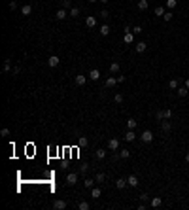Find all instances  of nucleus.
<instances>
[{
  "label": "nucleus",
  "mask_w": 189,
  "mask_h": 210,
  "mask_svg": "<svg viewBox=\"0 0 189 210\" xmlns=\"http://www.w3.org/2000/svg\"><path fill=\"white\" fill-rule=\"evenodd\" d=\"M100 15H102V19H108V17H110V13H108L106 10H102V11H100Z\"/></svg>",
  "instance_id": "nucleus-44"
},
{
  "label": "nucleus",
  "mask_w": 189,
  "mask_h": 210,
  "mask_svg": "<svg viewBox=\"0 0 189 210\" xmlns=\"http://www.w3.org/2000/svg\"><path fill=\"white\" fill-rule=\"evenodd\" d=\"M0 135H2V136H10V129H2V131H0Z\"/></svg>",
  "instance_id": "nucleus-42"
},
{
  "label": "nucleus",
  "mask_w": 189,
  "mask_h": 210,
  "mask_svg": "<svg viewBox=\"0 0 189 210\" xmlns=\"http://www.w3.org/2000/svg\"><path fill=\"white\" fill-rule=\"evenodd\" d=\"M95 157H96V159H104V157H106V152H104L102 148H98V150L95 152Z\"/></svg>",
  "instance_id": "nucleus-23"
},
{
  "label": "nucleus",
  "mask_w": 189,
  "mask_h": 210,
  "mask_svg": "<svg viewBox=\"0 0 189 210\" xmlns=\"http://www.w3.org/2000/svg\"><path fill=\"white\" fill-rule=\"evenodd\" d=\"M115 185H117V189H123L125 185H129L127 184V178H117V180H115Z\"/></svg>",
  "instance_id": "nucleus-15"
},
{
  "label": "nucleus",
  "mask_w": 189,
  "mask_h": 210,
  "mask_svg": "<svg viewBox=\"0 0 189 210\" xmlns=\"http://www.w3.org/2000/svg\"><path fill=\"white\" fill-rule=\"evenodd\" d=\"M138 199H140V201H142V203H146V201H148V193H142V195H140V197H138Z\"/></svg>",
  "instance_id": "nucleus-43"
},
{
  "label": "nucleus",
  "mask_w": 189,
  "mask_h": 210,
  "mask_svg": "<svg viewBox=\"0 0 189 210\" xmlns=\"http://www.w3.org/2000/svg\"><path fill=\"white\" fill-rule=\"evenodd\" d=\"M110 72H112V74L119 72V63H112V64H110Z\"/></svg>",
  "instance_id": "nucleus-32"
},
{
  "label": "nucleus",
  "mask_w": 189,
  "mask_h": 210,
  "mask_svg": "<svg viewBox=\"0 0 189 210\" xmlns=\"http://www.w3.org/2000/svg\"><path fill=\"white\" fill-rule=\"evenodd\" d=\"M161 204H163V199H161V197H153V199H151V206L153 208H159Z\"/></svg>",
  "instance_id": "nucleus-16"
},
{
  "label": "nucleus",
  "mask_w": 189,
  "mask_h": 210,
  "mask_svg": "<svg viewBox=\"0 0 189 210\" xmlns=\"http://www.w3.org/2000/svg\"><path fill=\"white\" fill-rule=\"evenodd\" d=\"M140 140H142L144 144H150V142H153V132H151V131H148V129H146V131H144L142 135H140Z\"/></svg>",
  "instance_id": "nucleus-1"
},
{
  "label": "nucleus",
  "mask_w": 189,
  "mask_h": 210,
  "mask_svg": "<svg viewBox=\"0 0 189 210\" xmlns=\"http://www.w3.org/2000/svg\"><path fill=\"white\" fill-rule=\"evenodd\" d=\"M108 148H110L112 152H115L119 148V140L117 138H110V140H108Z\"/></svg>",
  "instance_id": "nucleus-7"
},
{
  "label": "nucleus",
  "mask_w": 189,
  "mask_h": 210,
  "mask_svg": "<svg viewBox=\"0 0 189 210\" xmlns=\"http://www.w3.org/2000/svg\"><path fill=\"white\" fill-rule=\"evenodd\" d=\"M134 49L138 51V53H144V51L148 49V44H146V42H136V44H134Z\"/></svg>",
  "instance_id": "nucleus-8"
},
{
  "label": "nucleus",
  "mask_w": 189,
  "mask_h": 210,
  "mask_svg": "<svg viewBox=\"0 0 189 210\" xmlns=\"http://www.w3.org/2000/svg\"><path fill=\"white\" fill-rule=\"evenodd\" d=\"M136 125H138V121L136 119H127V129H136Z\"/></svg>",
  "instance_id": "nucleus-24"
},
{
  "label": "nucleus",
  "mask_w": 189,
  "mask_h": 210,
  "mask_svg": "<svg viewBox=\"0 0 189 210\" xmlns=\"http://www.w3.org/2000/svg\"><path fill=\"white\" fill-rule=\"evenodd\" d=\"M123 42H125V44H132V42H134V32H125V36H123Z\"/></svg>",
  "instance_id": "nucleus-11"
},
{
  "label": "nucleus",
  "mask_w": 189,
  "mask_h": 210,
  "mask_svg": "<svg viewBox=\"0 0 189 210\" xmlns=\"http://www.w3.org/2000/svg\"><path fill=\"white\" fill-rule=\"evenodd\" d=\"M136 138H138V136H136L134 129H129V131L125 132V142H134Z\"/></svg>",
  "instance_id": "nucleus-3"
},
{
  "label": "nucleus",
  "mask_w": 189,
  "mask_h": 210,
  "mask_svg": "<svg viewBox=\"0 0 189 210\" xmlns=\"http://www.w3.org/2000/svg\"><path fill=\"white\" fill-rule=\"evenodd\" d=\"M78 146H79V148H85V146H89V140H87L85 136H79V138H78Z\"/></svg>",
  "instance_id": "nucleus-19"
},
{
  "label": "nucleus",
  "mask_w": 189,
  "mask_h": 210,
  "mask_svg": "<svg viewBox=\"0 0 189 210\" xmlns=\"http://www.w3.org/2000/svg\"><path fill=\"white\" fill-rule=\"evenodd\" d=\"M114 100H115V104H121V102H123V95H121V93H115Z\"/></svg>",
  "instance_id": "nucleus-34"
},
{
  "label": "nucleus",
  "mask_w": 189,
  "mask_h": 210,
  "mask_svg": "<svg viewBox=\"0 0 189 210\" xmlns=\"http://www.w3.org/2000/svg\"><path fill=\"white\" fill-rule=\"evenodd\" d=\"M59 63H61V59L57 57V55H51L49 59H47V64H49L51 68H55V66H59Z\"/></svg>",
  "instance_id": "nucleus-4"
},
{
  "label": "nucleus",
  "mask_w": 189,
  "mask_h": 210,
  "mask_svg": "<svg viewBox=\"0 0 189 210\" xmlns=\"http://www.w3.org/2000/svg\"><path fill=\"white\" fill-rule=\"evenodd\" d=\"M138 10H148V0H138Z\"/></svg>",
  "instance_id": "nucleus-30"
},
{
  "label": "nucleus",
  "mask_w": 189,
  "mask_h": 210,
  "mask_svg": "<svg viewBox=\"0 0 189 210\" xmlns=\"http://www.w3.org/2000/svg\"><path fill=\"white\" fill-rule=\"evenodd\" d=\"M66 15H68V13H66V10H64V8H61V10H57V15H55V17H57L59 21H63Z\"/></svg>",
  "instance_id": "nucleus-17"
},
{
  "label": "nucleus",
  "mask_w": 189,
  "mask_h": 210,
  "mask_svg": "<svg viewBox=\"0 0 189 210\" xmlns=\"http://www.w3.org/2000/svg\"><path fill=\"white\" fill-rule=\"evenodd\" d=\"M172 118V110H161V112H157V119L159 121H163V119H170Z\"/></svg>",
  "instance_id": "nucleus-2"
},
{
  "label": "nucleus",
  "mask_w": 189,
  "mask_h": 210,
  "mask_svg": "<svg viewBox=\"0 0 189 210\" xmlns=\"http://www.w3.org/2000/svg\"><path fill=\"white\" fill-rule=\"evenodd\" d=\"M95 182H96V180H93V178H85V182H83V184H85V189L95 187Z\"/></svg>",
  "instance_id": "nucleus-21"
},
{
  "label": "nucleus",
  "mask_w": 189,
  "mask_h": 210,
  "mask_svg": "<svg viewBox=\"0 0 189 210\" xmlns=\"http://www.w3.org/2000/svg\"><path fill=\"white\" fill-rule=\"evenodd\" d=\"M85 25H87V29H95V27H96V19L93 17V15H87Z\"/></svg>",
  "instance_id": "nucleus-6"
},
{
  "label": "nucleus",
  "mask_w": 189,
  "mask_h": 210,
  "mask_svg": "<svg viewBox=\"0 0 189 210\" xmlns=\"http://www.w3.org/2000/svg\"><path fill=\"white\" fill-rule=\"evenodd\" d=\"M53 208H55V210H64V208H66V201L57 199V201L53 203Z\"/></svg>",
  "instance_id": "nucleus-5"
},
{
  "label": "nucleus",
  "mask_w": 189,
  "mask_h": 210,
  "mask_svg": "<svg viewBox=\"0 0 189 210\" xmlns=\"http://www.w3.org/2000/svg\"><path fill=\"white\" fill-rule=\"evenodd\" d=\"M95 180H96V182H98V184H102V182H104V180H106V176H104V174H102V172H98V174H96V176H95Z\"/></svg>",
  "instance_id": "nucleus-36"
},
{
  "label": "nucleus",
  "mask_w": 189,
  "mask_h": 210,
  "mask_svg": "<svg viewBox=\"0 0 189 210\" xmlns=\"http://www.w3.org/2000/svg\"><path fill=\"white\" fill-rule=\"evenodd\" d=\"M70 15H72V17H78V15H79V8H70Z\"/></svg>",
  "instance_id": "nucleus-35"
},
{
  "label": "nucleus",
  "mask_w": 189,
  "mask_h": 210,
  "mask_svg": "<svg viewBox=\"0 0 189 210\" xmlns=\"http://www.w3.org/2000/svg\"><path fill=\"white\" fill-rule=\"evenodd\" d=\"M187 93H189V89L185 85L183 87H178V97H187Z\"/></svg>",
  "instance_id": "nucleus-25"
},
{
  "label": "nucleus",
  "mask_w": 189,
  "mask_h": 210,
  "mask_svg": "<svg viewBox=\"0 0 189 210\" xmlns=\"http://www.w3.org/2000/svg\"><path fill=\"white\" fill-rule=\"evenodd\" d=\"M63 8H64V10H66V8H68V10H70V8H72L70 0H63Z\"/></svg>",
  "instance_id": "nucleus-41"
},
{
  "label": "nucleus",
  "mask_w": 189,
  "mask_h": 210,
  "mask_svg": "<svg viewBox=\"0 0 189 210\" xmlns=\"http://www.w3.org/2000/svg\"><path fill=\"white\" fill-rule=\"evenodd\" d=\"M89 2H96V0H89Z\"/></svg>",
  "instance_id": "nucleus-50"
},
{
  "label": "nucleus",
  "mask_w": 189,
  "mask_h": 210,
  "mask_svg": "<svg viewBox=\"0 0 189 210\" xmlns=\"http://www.w3.org/2000/svg\"><path fill=\"white\" fill-rule=\"evenodd\" d=\"M100 2H102V4H106V2H110V0H100Z\"/></svg>",
  "instance_id": "nucleus-49"
},
{
  "label": "nucleus",
  "mask_w": 189,
  "mask_h": 210,
  "mask_svg": "<svg viewBox=\"0 0 189 210\" xmlns=\"http://www.w3.org/2000/svg\"><path fill=\"white\" fill-rule=\"evenodd\" d=\"M172 17H174V13H172V11H167V13L163 15V19H164V21H172Z\"/></svg>",
  "instance_id": "nucleus-38"
},
{
  "label": "nucleus",
  "mask_w": 189,
  "mask_h": 210,
  "mask_svg": "<svg viewBox=\"0 0 189 210\" xmlns=\"http://www.w3.org/2000/svg\"><path fill=\"white\" fill-rule=\"evenodd\" d=\"M127 184H129V185H131V187H136V185H138V184H140V182H138V176H134V174H131V176H129V178H127Z\"/></svg>",
  "instance_id": "nucleus-9"
},
{
  "label": "nucleus",
  "mask_w": 189,
  "mask_h": 210,
  "mask_svg": "<svg viewBox=\"0 0 189 210\" xmlns=\"http://www.w3.org/2000/svg\"><path fill=\"white\" fill-rule=\"evenodd\" d=\"M21 13H23V15H30V13H32V6H29V4H25V6L21 8Z\"/></svg>",
  "instance_id": "nucleus-20"
},
{
  "label": "nucleus",
  "mask_w": 189,
  "mask_h": 210,
  "mask_svg": "<svg viewBox=\"0 0 189 210\" xmlns=\"http://www.w3.org/2000/svg\"><path fill=\"white\" fill-rule=\"evenodd\" d=\"M100 34H102V36L110 34V25H102V27H100Z\"/></svg>",
  "instance_id": "nucleus-26"
},
{
  "label": "nucleus",
  "mask_w": 189,
  "mask_h": 210,
  "mask_svg": "<svg viewBox=\"0 0 189 210\" xmlns=\"http://www.w3.org/2000/svg\"><path fill=\"white\" fill-rule=\"evenodd\" d=\"M10 70H11V61L6 59L4 61V72H10Z\"/></svg>",
  "instance_id": "nucleus-33"
},
{
  "label": "nucleus",
  "mask_w": 189,
  "mask_h": 210,
  "mask_svg": "<svg viewBox=\"0 0 189 210\" xmlns=\"http://www.w3.org/2000/svg\"><path fill=\"white\" fill-rule=\"evenodd\" d=\"M100 195H102V189L100 187H91V197H93V199H98Z\"/></svg>",
  "instance_id": "nucleus-14"
},
{
  "label": "nucleus",
  "mask_w": 189,
  "mask_h": 210,
  "mask_svg": "<svg viewBox=\"0 0 189 210\" xmlns=\"http://www.w3.org/2000/svg\"><path fill=\"white\" fill-rule=\"evenodd\" d=\"M170 129H172V125H170V121H168V119H163V121H161V131L168 132Z\"/></svg>",
  "instance_id": "nucleus-12"
},
{
  "label": "nucleus",
  "mask_w": 189,
  "mask_h": 210,
  "mask_svg": "<svg viewBox=\"0 0 189 210\" xmlns=\"http://www.w3.org/2000/svg\"><path fill=\"white\" fill-rule=\"evenodd\" d=\"M98 78H100V70H96V68H93V70L89 72V80H93V82H96Z\"/></svg>",
  "instance_id": "nucleus-13"
},
{
  "label": "nucleus",
  "mask_w": 189,
  "mask_h": 210,
  "mask_svg": "<svg viewBox=\"0 0 189 210\" xmlns=\"http://www.w3.org/2000/svg\"><path fill=\"white\" fill-rule=\"evenodd\" d=\"M185 161H187V163H189V152H187V155H185Z\"/></svg>",
  "instance_id": "nucleus-48"
},
{
  "label": "nucleus",
  "mask_w": 189,
  "mask_h": 210,
  "mask_svg": "<svg viewBox=\"0 0 189 210\" xmlns=\"http://www.w3.org/2000/svg\"><path fill=\"white\" fill-rule=\"evenodd\" d=\"M76 182H78V174H76V172H70V174L66 176V184L68 185H74Z\"/></svg>",
  "instance_id": "nucleus-10"
},
{
  "label": "nucleus",
  "mask_w": 189,
  "mask_h": 210,
  "mask_svg": "<svg viewBox=\"0 0 189 210\" xmlns=\"http://www.w3.org/2000/svg\"><path fill=\"white\" fill-rule=\"evenodd\" d=\"M132 32H134V34H142V27H140V25H134V27H132Z\"/></svg>",
  "instance_id": "nucleus-39"
},
{
  "label": "nucleus",
  "mask_w": 189,
  "mask_h": 210,
  "mask_svg": "<svg viewBox=\"0 0 189 210\" xmlns=\"http://www.w3.org/2000/svg\"><path fill=\"white\" fill-rule=\"evenodd\" d=\"M168 87H170V89H178V87H180V83H178V80H174V78H172V80H170V82H168Z\"/></svg>",
  "instance_id": "nucleus-29"
},
{
  "label": "nucleus",
  "mask_w": 189,
  "mask_h": 210,
  "mask_svg": "<svg viewBox=\"0 0 189 210\" xmlns=\"http://www.w3.org/2000/svg\"><path fill=\"white\" fill-rule=\"evenodd\" d=\"M119 157L127 159V157H131V152H129V150H121V152H119Z\"/></svg>",
  "instance_id": "nucleus-37"
},
{
  "label": "nucleus",
  "mask_w": 189,
  "mask_h": 210,
  "mask_svg": "<svg viewBox=\"0 0 189 210\" xmlns=\"http://www.w3.org/2000/svg\"><path fill=\"white\" fill-rule=\"evenodd\" d=\"M164 13H167V10H164L163 6H157V8H155V15H157V17H163Z\"/></svg>",
  "instance_id": "nucleus-22"
},
{
  "label": "nucleus",
  "mask_w": 189,
  "mask_h": 210,
  "mask_svg": "<svg viewBox=\"0 0 189 210\" xmlns=\"http://www.w3.org/2000/svg\"><path fill=\"white\" fill-rule=\"evenodd\" d=\"M176 6H178V0H167V8L168 10H174Z\"/></svg>",
  "instance_id": "nucleus-28"
},
{
  "label": "nucleus",
  "mask_w": 189,
  "mask_h": 210,
  "mask_svg": "<svg viewBox=\"0 0 189 210\" xmlns=\"http://www.w3.org/2000/svg\"><path fill=\"white\" fill-rule=\"evenodd\" d=\"M15 8H17V2H15V0H11V2H10V10H15Z\"/></svg>",
  "instance_id": "nucleus-45"
},
{
  "label": "nucleus",
  "mask_w": 189,
  "mask_h": 210,
  "mask_svg": "<svg viewBox=\"0 0 189 210\" xmlns=\"http://www.w3.org/2000/svg\"><path fill=\"white\" fill-rule=\"evenodd\" d=\"M125 82V76H117V83H123Z\"/></svg>",
  "instance_id": "nucleus-46"
},
{
  "label": "nucleus",
  "mask_w": 189,
  "mask_h": 210,
  "mask_svg": "<svg viewBox=\"0 0 189 210\" xmlns=\"http://www.w3.org/2000/svg\"><path fill=\"white\" fill-rule=\"evenodd\" d=\"M87 171H89V167H87V165L79 167V174H87Z\"/></svg>",
  "instance_id": "nucleus-40"
},
{
  "label": "nucleus",
  "mask_w": 189,
  "mask_h": 210,
  "mask_svg": "<svg viewBox=\"0 0 189 210\" xmlns=\"http://www.w3.org/2000/svg\"><path fill=\"white\" fill-rule=\"evenodd\" d=\"M185 87H187V89H189V78L185 80Z\"/></svg>",
  "instance_id": "nucleus-47"
},
{
  "label": "nucleus",
  "mask_w": 189,
  "mask_h": 210,
  "mask_svg": "<svg viewBox=\"0 0 189 210\" xmlns=\"http://www.w3.org/2000/svg\"><path fill=\"white\" fill-rule=\"evenodd\" d=\"M117 83V78H108L106 80V87H114Z\"/></svg>",
  "instance_id": "nucleus-31"
},
{
  "label": "nucleus",
  "mask_w": 189,
  "mask_h": 210,
  "mask_svg": "<svg viewBox=\"0 0 189 210\" xmlns=\"http://www.w3.org/2000/svg\"><path fill=\"white\" fill-rule=\"evenodd\" d=\"M85 82H87V78H85L83 74H78V76H76V85H83Z\"/></svg>",
  "instance_id": "nucleus-18"
},
{
  "label": "nucleus",
  "mask_w": 189,
  "mask_h": 210,
  "mask_svg": "<svg viewBox=\"0 0 189 210\" xmlns=\"http://www.w3.org/2000/svg\"><path fill=\"white\" fill-rule=\"evenodd\" d=\"M78 208H79V210H89V208H91V204L87 203V201H82V203L78 204Z\"/></svg>",
  "instance_id": "nucleus-27"
}]
</instances>
